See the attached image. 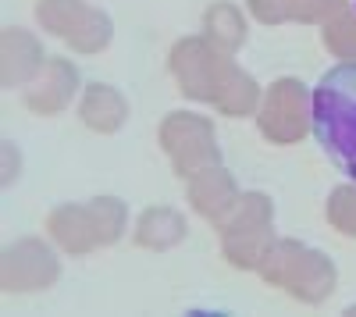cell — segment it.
Masks as SVG:
<instances>
[{"label": "cell", "instance_id": "1", "mask_svg": "<svg viewBox=\"0 0 356 317\" xmlns=\"http://www.w3.org/2000/svg\"><path fill=\"white\" fill-rule=\"evenodd\" d=\"M314 139L346 179L356 182V61L335 65L314 86Z\"/></svg>", "mask_w": 356, "mask_h": 317}]
</instances>
